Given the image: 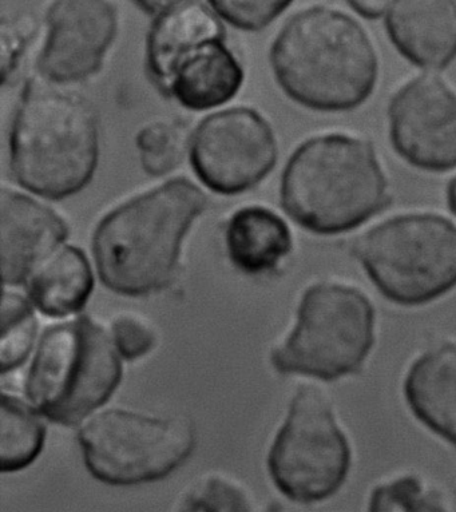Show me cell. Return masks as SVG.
<instances>
[{
	"label": "cell",
	"instance_id": "29",
	"mask_svg": "<svg viewBox=\"0 0 456 512\" xmlns=\"http://www.w3.org/2000/svg\"><path fill=\"white\" fill-rule=\"evenodd\" d=\"M448 205H450L452 212L456 214V178L448 188Z\"/></svg>",
	"mask_w": 456,
	"mask_h": 512
},
{
	"label": "cell",
	"instance_id": "12",
	"mask_svg": "<svg viewBox=\"0 0 456 512\" xmlns=\"http://www.w3.org/2000/svg\"><path fill=\"white\" fill-rule=\"evenodd\" d=\"M118 15L110 0H53L38 69L47 81L71 83L97 73L116 38Z\"/></svg>",
	"mask_w": 456,
	"mask_h": 512
},
{
	"label": "cell",
	"instance_id": "10",
	"mask_svg": "<svg viewBox=\"0 0 456 512\" xmlns=\"http://www.w3.org/2000/svg\"><path fill=\"white\" fill-rule=\"evenodd\" d=\"M350 463V444L327 396L315 387H301L269 452L273 482L289 499L319 502L339 490Z\"/></svg>",
	"mask_w": 456,
	"mask_h": 512
},
{
	"label": "cell",
	"instance_id": "8",
	"mask_svg": "<svg viewBox=\"0 0 456 512\" xmlns=\"http://www.w3.org/2000/svg\"><path fill=\"white\" fill-rule=\"evenodd\" d=\"M374 308L354 288L317 284L301 300L296 327L273 349L281 373L335 380L358 371L374 344Z\"/></svg>",
	"mask_w": 456,
	"mask_h": 512
},
{
	"label": "cell",
	"instance_id": "5",
	"mask_svg": "<svg viewBox=\"0 0 456 512\" xmlns=\"http://www.w3.org/2000/svg\"><path fill=\"white\" fill-rule=\"evenodd\" d=\"M146 61L156 85L190 110L224 105L244 81L239 61L225 45L220 21L196 0L157 15Z\"/></svg>",
	"mask_w": 456,
	"mask_h": 512
},
{
	"label": "cell",
	"instance_id": "27",
	"mask_svg": "<svg viewBox=\"0 0 456 512\" xmlns=\"http://www.w3.org/2000/svg\"><path fill=\"white\" fill-rule=\"evenodd\" d=\"M358 13L366 18H378L386 13L391 0H348Z\"/></svg>",
	"mask_w": 456,
	"mask_h": 512
},
{
	"label": "cell",
	"instance_id": "16",
	"mask_svg": "<svg viewBox=\"0 0 456 512\" xmlns=\"http://www.w3.org/2000/svg\"><path fill=\"white\" fill-rule=\"evenodd\" d=\"M404 394L416 418L456 446V345H436L415 361Z\"/></svg>",
	"mask_w": 456,
	"mask_h": 512
},
{
	"label": "cell",
	"instance_id": "22",
	"mask_svg": "<svg viewBox=\"0 0 456 512\" xmlns=\"http://www.w3.org/2000/svg\"><path fill=\"white\" fill-rule=\"evenodd\" d=\"M185 511H251L252 496L243 484L222 474H209L192 484L181 496Z\"/></svg>",
	"mask_w": 456,
	"mask_h": 512
},
{
	"label": "cell",
	"instance_id": "15",
	"mask_svg": "<svg viewBox=\"0 0 456 512\" xmlns=\"http://www.w3.org/2000/svg\"><path fill=\"white\" fill-rule=\"evenodd\" d=\"M387 29L400 53L420 67L442 69L456 57L454 0H392Z\"/></svg>",
	"mask_w": 456,
	"mask_h": 512
},
{
	"label": "cell",
	"instance_id": "4",
	"mask_svg": "<svg viewBox=\"0 0 456 512\" xmlns=\"http://www.w3.org/2000/svg\"><path fill=\"white\" fill-rule=\"evenodd\" d=\"M387 201V180L371 145L336 134L300 146L281 182L285 212L320 234L354 229Z\"/></svg>",
	"mask_w": 456,
	"mask_h": 512
},
{
	"label": "cell",
	"instance_id": "14",
	"mask_svg": "<svg viewBox=\"0 0 456 512\" xmlns=\"http://www.w3.org/2000/svg\"><path fill=\"white\" fill-rule=\"evenodd\" d=\"M69 228L54 210L23 194L2 190L0 241L6 284L18 285L57 252Z\"/></svg>",
	"mask_w": 456,
	"mask_h": 512
},
{
	"label": "cell",
	"instance_id": "2",
	"mask_svg": "<svg viewBox=\"0 0 456 512\" xmlns=\"http://www.w3.org/2000/svg\"><path fill=\"white\" fill-rule=\"evenodd\" d=\"M271 62L285 93L315 110L354 109L378 79V58L366 31L327 7L295 15L277 37Z\"/></svg>",
	"mask_w": 456,
	"mask_h": 512
},
{
	"label": "cell",
	"instance_id": "7",
	"mask_svg": "<svg viewBox=\"0 0 456 512\" xmlns=\"http://www.w3.org/2000/svg\"><path fill=\"white\" fill-rule=\"evenodd\" d=\"M355 252L394 303H428L456 285V226L435 214L383 222L360 238Z\"/></svg>",
	"mask_w": 456,
	"mask_h": 512
},
{
	"label": "cell",
	"instance_id": "24",
	"mask_svg": "<svg viewBox=\"0 0 456 512\" xmlns=\"http://www.w3.org/2000/svg\"><path fill=\"white\" fill-rule=\"evenodd\" d=\"M214 13L237 29L259 31L271 25L292 0H209Z\"/></svg>",
	"mask_w": 456,
	"mask_h": 512
},
{
	"label": "cell",
	"instance_id": "6",
	"mask_svg": "<svg viewBox=\"0 0 456 512\" xmlns=\"http://www.w3.org/2000/svg\"><path fill=\"white\" fill-rule=\"evenodd\" d=\"M121 373L109 336L83 316L46 329L27 377V395L51 422L74 426L107 402Z\"/></svg>",
	"mask_w": 456,
	"mask_h": 512
},
{
	"label": "cell",
	"instance_id": "17",
	"mask_svg": "<svg viewBox=\"0 0 456 512\" xmlns=\"http://www.w3.org/2000/svg\"><path fill=\"white\" fill-rule=\"evenodd\" d=\"M226 246L235 267L257 275L275 269L291 252V230L272 210L249 206L233 214L229 220Z\"/></svg>",
	"mask_w": 456,
	"mask_h": 512
},
{
	"label": "cell",
	"instance_id": "20",
	"mask_svg": "<svg viewBox=\"0 0 456 512\" xmlns=\"http://www.w3.org/2000/svg\"><path fill=\"white\" fill-rule=\"evenodd\" d=\"M142 168L149 176H165L184 160L188 130L180 121H154L137 136Z\"/></svg>",
	"mask_w": 456,
	"mask_h": 512
},
{
	"label": "cell",
	"instance_id": "13",
	"mask_svg": "<svg viewBox=\"0 0 456 512\" xmlns=\"http://www.w3.org/2000/svg\"><path fill=\"white\" fill-rule=\"evenodd\" d=\"M392 144L410 164L427 170L456 166V95L435 77L407 83L390 105Z\"/></svg>",
	"mask_w": 456,
	"mask_h": 512
},
{
	"label": "cell",
	"instance_id": "21",
	"mask_svg": "<svg viewBox=\"0 0 456 512\" xmlns=\"http://www.w3.org/2000/svg\"><path fill=\"white\" fill-rule=\"evenodd\" d=\"M38 323L33 308L18 293H3L0 365L6 373L21 365L29 356L37 336Z\"/></svg>",
	"mask_w": 456,
	"mask_h": 512
},
{
	"label": "cell",
	"instance_id": "9",
	"mask_svg": "<svg viewBox=\"0 0 456 512\" xmlns=\"http://www.w3.org/2000/svg\"><path fill=\"white\" fill-rule=\"evenodd\" d=\"M85 463L101 482L128 486L164 478L192 454L196 432L181 416L103 411L78 435Z\"/></svg>",
	"mask_w": 456,
	"mask_h": 512
},
{
	"label": "cell",
	"instance_id": "1",
	"mask_svg": "<svg viewBox=\"0 0 456 512\" xmlns=\"http://www.w3.org/2000/svg\"><path fill=\"white\" fill-rule=\"evenodd\" d=\"M206 204L196 185L176 178L113 210L93 240L102 283L128 296L165 288L177 271L185 233Z\"/></svg>",
	"mask_w": 456,
	"mask_h": 512
},
{
	"label": "cell",
	"instance_id": "19",
	"mask_svg": "<svg viewBox=\"0 0 456 512\" xmlns=\"http://www.w3.org/2000/svg\"><path fill=\"white\" fill-rule=\"evenodd\" d=\"M45 442V427L35 412L14 396H2L0 470L15 472L34 462Z\"/></svg>",
	"mask_w": 456,
	"mask_h": 512
},
{
	"label": "cell",
	"instance_id": "26",
	"mask_svg": "<svg viewBox=\"0 0 456 512\" xmlns=\"http://www.w3.org/2000/svg\"><path fill=\"white\" fill-rule=\"evenodd\" d=\"M35 23L31 21L3 22L2 25V45H3V79H7L10 73H13L19 55L23 51V46L27 45L31 34H34Z\"/></svg>",
	"mask_w": 456,
	"mask_h": 512
},
{
	"label": "cell",
	"instance_id": "25",
	"mask_svg": "<svg viewBox=\"0 0 456 512\" xmlns=\"http://www.w3.org/2000/svg\"><path fill=\"white\" fill-rule=\"evenodd\" d=\"M113 335L121 355L133 360L145 356L156 344V332L149 321L133 313H121L113 320Z\"/></svg>",
	"mask_w": 456,
	"mask_h": 512
},
{
	"label": "cell",
	"instance_id": "23",
	"mask_svg": "<svg viewBox=\"0 0 456 512\" xmlns=\"http://www.w3.org/2000/svg\"><path fill=\"white\" fill-rule=\"evenodd\" d=\"M371 511H442V502L427 491L414 476L395 480L376 488L370 502Z\"/></svg>",
	"mask_w": 456,
	"mask_h": 512
},
{
	"label": "cell",
	"instance_id": "3",
	"mask_svg": "<svg viewBox=\"0 0 456 512\" xmlns=\"http://www.w3.org/2000/svg\"><path fill=\"white\" fill-rule=\"evenodd\" d=\"M10 152L23 188L50 200L73 196L97 168V115L81 95L31 82L15 114Z\"/></svg>",
	"mask_w": 456,
	"mask_h": 512
},
{
	"label": "cell",
	"instance_id": "28",
	"mask_svg": "<svg viewBox=\"0 0 456 512\" xmlns=\"http://www.w3.org/2000/svg\"><path fill=\"white\" fill-rule=\"evenodd\" d=\"M138 5L149 14L160 15L173 7L184 5V3L194 2V0H136Z\"/></svg>",
	"mask_w": 456,
	"mask_h": 512
},
{
	"label": "cell",
	"instance_id": "18",
	"mask_svg": "<svg viewBox=\"0 0 456 512\" xmlns=\"http://www.w3.org/2000/svg\"><path fill=\"white\" fill-rule=\"evenodd\" d=\"M94 287L85 253L74 246L57 250L30 276L29 293L42 313L62 317L81 311Z\"/></svg>",
	"mask_w": 456,
	"mask_h": 512
},
{
	"label": "cell",
	"instance_id": "11",
	"mask_svg": "<svg viewBox=\"0 0 456 512\" xmlns=\"http://www.w3.org/2000/svg\"><path fill=\"white\" fill-rule=\"evenodd\" d=\"M276 158L271 126L247 107L210 115L190 141L194 172L209 189L221 194L253 188L271 172Z\"/></svg>",
	"mask_w": 456,
	"mask_h": 512
}]
</instances>
